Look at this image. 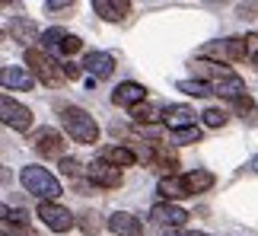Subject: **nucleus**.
<instances>
[{"mask_svg": "<svg viewBox=\"0 0 258 236\" xmlns=\"http://www.w3.org/2000/svg\"><path fill=\"white\" fill-rule=\"evenodd\" d=\"M61 122H64L67 137H74L77 144H96V141H99V125H96V118L89 115L86 109H80V105H67V109L61 112Z\"/></svg>", "mask_w": 258, "mask_h": 236, "instance_id": "obj_1", "label": "nucleus"}, {"mask_svg": "<svg viewBox=\"0 0 258 236\" xmlns=\"http://www.w3.org/2000/svg\"><path fill=\"white\" fill-rule=\"evenodd\" d=\"M19 182H23V189L29 195H35L38 201H54L57 195H61V182H57L48 169H42V166H23Z\"/></svg>", "mask_w": 258, "mask_h": 236, "instance_id": "obj_2", "label": "nucleus"}, {"mask_svg": "<svg viewBox=\"0 0 258 236\" xmlns=\"http://www.w3.org/2000/svg\"><path fill=\"white\" fill-rule=\"evenodd\" d=\"M26 64L35 71V77L42 80L45 86H51V90H57V86L67 83V74H64V64H57L48 51H42V48H26Z\"/></svg>", "mask_w": 258, "mask_h": 236, "instance_id": "obj_3", "label": "nucleus"}, {"mask_svg": "<svg viewBox=\"0 0 258 236\" xmlns=\"http://www.w3.org/2000/svg\"><path fill=\"white\" fill-rule=\"evenodd\" d=\"M38 217H42V223L51 233H67L74 227V214L64 208V204H57V201H38Z\"/></svg>", "mask_w": 258, "mask_h": 236, "instance_id": "obj_4", "label": "nucleus"}, {"mask_svg": "<svg viewBox=\"0 0 258 236\" xmlns=\"http://www.w3.org/2000/svg\"><path fill=\"white\" fill-rule=\"evenodd\" d=\"M86 179L99 185V189H118V185L124 182V175L121 169H118L115 163H108V160H93V166L86 169Z\"/></svg>", "mask_w": 258, "mask_h": 236, "instance_id": "obj_5", "label": "nucleus"}, {"mask_svg": "<svg viewBox=\"0 0 258 236\" xmlns=\"http://www.w3.org/2000/svg\"><path fill=\"white\" fill-rule=\"evenodd\" d=\"M0 112H4V125L13 128V131H29V128H32V112H29L23 102H16L13 96H4V99H0Z\"/></svg>", "mask_w": 258, "mask_h": 236, "instance_id": "obj_6", "label": "nucleus"}, {"mask_svg": "<svg viewBox=\"0 0 258 236\" xmlns=\"http://www.w3.org/2000/svg\"><path fill=\"white\" fill-rule=\"evenodd\" d=\"M29 144H32L35 153L42 156H54V160H61L64 156V137L54 131V128H42V131H35L29 137Z\"/></svg>", "mask_w": 258, "mask_h": 236, "instance_id": "obj_7", "label": "nucleus"}, {"mask_svg": "<svg viewBox=\"0 0 258 236\" xmlns=\"http://www.w3.org/2000/svg\"><path fill=\"white\" fill-rule=\"evenodd\" d=\"M150 220L169 230V227H185L191 217H188L185 208H178V204H172V201H163V204H156V208L150 211Z\"/></svg>", "mask_w": 258, "mask_h": 236, "instance_id": "obj_8", "label": "nucleus"}, {"mask_svg": "<svg viewBox=\"0 0 258 236\" xmlns=\"http://www.w3.org/2000/svg\"><path fill=\"white\" fill-rule=\"evenodd\" d=\"M112 102L118 105V109H137L141 102H147V90L141 83H118L115 93H112Z\"/></svg>", "mask_w": 258, "mask_h": 236, "instance_id": "obj_9", "label": "nucleus"}, {"mask_svg": "<svg viewBox=\"0 0 258 236\" xmlns=\"http://www.w3.org/2000/svg\"><path fill=\"white\" fill-rule=\"evenodd\" d=\"M105 227L112 230L115 236H141V233H144V223L137 220L134 214H127V211H115V214H108Z\"/></svg>", "mask_w": 258, "mask_h": 236, "instance_id": "obj_10", "label": "nucleus"}, {"mask_svg": "<svg viewBox=\"0 0 258 236\" xmlns=\"http://www.w3.org/2000/svg\"><path fill=\"white\" fill-rule=\"evenodd\" d=\"M83 67L89 71V77H96V80H105V77H112V71H115V57L105 54V51H89L86 61H83Z\"/></svg>", "mask_w": 258, "mask_h": 236, "instance_id": "obj_11", "label": "nucleus"}, {"mask_svg": "<svg viewBox=\"0 0 258 236\" xmlns=\"http://www.w3.org/2000/svg\"><path fill=\"white\" fill-rule=\"evenodd\" d=\"M93 10L108 23H118L131 13V0H93Z\"/></svg>", "mask_w": 258, "mask_h": 236, "instance_id": "obj_12", "label": "nucleus"}, {"mask_svg": "<svg viewBox=\"0 0 258 236\" xmlns=\"http://www.w3.org/2000/svg\"><path fill=\"white\" fill-rule=\"evenodd\" d=\"M0 80H4L7 90H32L35 86L32 74L23 71V67H4V71H0Z\"/></svg>", "mask_w": 258, "mask_h": 236, "instance_id": "obj_13", "label": "nucleus"}, {"mask_svg": "<svg viewBox=\"0 0 258 236\" xmlns=\"http://www.w3.org/2000/svg\"><path fill=\"white\" fill-rule=\"evenodd\" d=\"M195 109H188V105H169V109L163 112V122L169 125V131H175V128H188L195 125Z\"/></svg>", "mask_w": 258, "mask_h": 236, "instance_id": "obj_14", "label": "nucleus"}, {"mask_svg": "<svg viewBox=\"0 0 258 236\" xmlns=\"http://www.w3.org/2000/svg\"><path fill=\"white\" fill-rule=\"evenodd\" d=\"M150 163H153V166H160L163 172H175V169H178L175 153H172V150H166L160 141H153V144H150Z\"/></svg>", "mask_w": 258, "mask_h": 236, "instance_id": "obj_15", "label": "nucleus"}, {"mask_svg": "<svg viewBox=\"0 0 258 236\" xmlns=\"http://www.w3.org/2000/svg\"><path fill=\"white\" fill-rule=\"evenodd\" d=\"M214 86V96H223V99H239V96H245V83H242V77H226V80H217L211 83Z\"/></svg>", "mask_w": 258, "mask_h": 236, "instance_id": "obj_16", "label": "nucleus"}, {"mask_svg": "<svg viewBox=\"0 0 258 236\" xmlns=\"http://www.w3.org/2000/svg\"><path fill=\"white\" fill-rule=\"evenodd\" d=\"M160 195L166 201H178V198H191L185 189V179L182 175H166V179H160Z\"/></svg>", "mask_w": 258, "mask_h": 236, "instance_id": "obj_17", "label": "nucleus"}, {"mask_svg": "<svg viewBox=\"0 0 258 236\" xmlns=\"http://www.w3.org/2000/svg\"><path fill=\"white\" fill-rule=\"evenodd\" d=\"M211 54H223L230 61H245L249 57V45H245V38H226L220 48H211Z\"/></svg>", "mask_w": 258, "mask_h": 236, "instance_id": "obj_18", "label": "nucleus"}, {"mask_svg": "<svg viewBox=\"0 0 258 236\" xmlns=\"http://www.w3.org/2000/svg\"><path fill=\"white\" fill-rule=\"evenodd\" d=\"M10 35H13L16 42H23V45L38 42V26L32 23V19H26V16H16V23L10 26Z\"/></svg>", "mask_w": 258, "mask_h": 236, "instance_id": "obj_19", "label": "nucleus"}, {"mask_svg": "<svg viewBox=\"0 0 258 236\" xmlns=\"http://www.w3.org/2000/svg\"><path fill=\"white\" fill-rule=\"evenodd\" d=\"M191 71L198 74V77H204V80H211V83H217V80H226V77H233V71L230 67H223V64H214V61H195V67Z\"/></svg>", "mask_w": 258, "mask_h": 236, "instance_id": "obj_20", "label": "nucleus"}, {"mask_svg": "<svg viewBox=\"0 0 258 236\" xmlns=\"http://www.w3.org/2000/svg\"><path fill=\"white\" fill-rule=\"evenodd\" d=\"M182 179H185L188 195H201V192H207V189L214 185V172H207V169H195V172L182 175Z\"/></svg>", "mask_w": 258, "mask_h": 236, "instance_id": "obj_21", "label": "nucleus"}, {"mask_svg": "<svg viewBox=\"0 0 258 236\" xmlns=\"http://www.w3.org/2000/svg\"><path fill=\"white\" fill-rule=\"evenodd\" d=\"M102 160H108V163H115V166H134L141 156H137L131 147H124V144H118V147H108V150L102 153Z\"/></svg>", "mask_w": 258, "mask_h": 236, "instance_id": "obj_22", "label": "nucleus"}, {"mask_svg": "<svg viewBox=\"0 0 258 236\" xmlns=\"http://www.w3.org/2000/svg\"><path fill=\"white\" fill-rule=\"evenodd\" d=\"M175 90H182L185 96H195V99H204V96H214V86L204 80H178Z\"/></svg>", "mask_w": 258, "mask_h": 236, "instance_id": "obj_23", "label": "nucleus"}, {"mask_svg": "<svg viewBox=\"0 0 258 236\" xmlns=\"http://www.w3.org/2000/svg\"><path fill=\"white\" fill-rule=\"evenodd\" d=\"M172 141H175V144H198V141H201V131H198L195 125L175 128V131H172Z\"/></svg>", "mask_w": 258, "mask_h": 236, "instance_id": "obj_24", "label": "nucleus"}, {"mask_svg": "<svg viewBox=\"0 0 258 236\" xmlns=\"http://www.w3.org/2000/svg\"><path fill=\"white\" fill-rule=\"evenodd\" d=\"M80 230H83L86 236H96L99 230H102V223H99V214H96V211H83V214H80Z\"/></svg>", "mask_w": 258, "mask_h": 236, "instance_id": "obj_25", "label": "nucleus"}, {"mask_svg": "<svg viewBox=\"0 0 258 236\" xmlns=\"http://www.w3.org/2000/svg\"><path fill=\"white\" fill-rule=\"evenodd\" d=\"M134 122L137 125H150V122H163V118H160V112H156L153 109V105H137V109H134Z\"/></svg>", "mask_w": 258, "mask_h": 236, "instance_id": "obj_26", "label": "nucleus"}, {"mask_svg": "<svg viewBox=\"0 0 258 236\" xmlns=\"http://www.w3.org/2000/svg\"><path fill=\"white\" fill-rule=\"evenodd\" d=\"M201 118H204V125H207V128H223L226 122H230V115H226L223 109H207Z\"/></svg>", "mask_w": 258, "mask_h": 236, "instance_id": "obj_27", "label": "nucleus"}, {"mask_svg": "<svg viewBox=\"0 0 258 236\" xmlns=\"http://www.w3.org/2000/svg\"><path fill=\"white\" fill-rule=\"evenodd\" d=\"M64 38H67V32L54 26V29H45V32H42V45H45V48H57Z\"/></svg>", "mask_w": 258, "mask_h": 236, "instance_id": "obj_28", "label": "nucleus"}, {"mask_svg": "<svg viewBox=\"0 0 258 236\" xmlns=\"http://www.w3.org/2000/svg\"><path fill=\"white\" fill-rule=\"evenodd\" d=\"M4 236H38L29 223H4Z\"/></svg>", "mask_w": 258, "mask_h": 236, "instance_id": "obj_29", "label": "nucleus"}, {"mask_svg": "<svg viewBox=\"0 0 258 236\" xmlns=\"http://www.w3.org/2000/svg\"><path fill=\"white\" fill-rule=\"evenodd\" d=\"M80 48H83V42H80V38H77V35H67V38H64V42H61V45H57V51H61V54H67V57H71V54H77V51H80Z\"/></svg>", "mask_w": 258, "mask_h": 236, "instance_id": "obj_30", "label": "nucleus"}, {"mask_svg": "<svg viewBox=\"0 0 258 236\" xmlns=\"http://www.w3.org/2000/svg\"><path fill=\"white\" fill-rule=\"evenodd\" d=\"M61 172H64V175H71V179H74V175H80L83 169H80V163H77L74 156H61Z\"/></svg>", "mask_w": 258, "mask_h": 236, "instance_id": "obj_31", "label": "nucleus"}, {"mask_svg": "<svg viewBox=\"0 0 258 236\" xmlns=\"http://www.w3.org/2000/svg\"><path fill=\"white\" fill-rule=\"evenodd\" d=\"M236 13H239L242 19H255V16H258V0H242Z\"/></svg>", "mask_w": 258, "mask_h": 236, "instance_id": "obj_32", "label": "nucleus"}, {"mask_svg": "<svg viewBox=\"0 0 258 236\" xmlns=\"http://www.w3.org/2000/svg\"><path fill=\"white\" fill-rule=\"evenodd\" d=\"M74 4H77V0H45L48 10H71Z\"/></svg>", "mask_w": 258, "mask_h": 236, "instance_id": "obj_33", "label": "nucleus"}, {"mask_svg": "<svg viewBox=\"0 0 258 236\" xmlns=\"http://www.w3.org/2000/svg\"><path fill=\"white\" fill-rule=\"evenodd\" d=\"M245 45H249V61L258 54V32H252V35H245Z\"/></svg>", "mask_w": 258, "mask_h": 236, "instance_id": "obj_34", "label": "nucleus"}, {"mask_svg": "<svg viewBox=\"0 0 258 236\" xmlns=\"http://www.w3.org/2000/svg\"><path fill=\"white\" fill-rule=\"evenodd\" d=\"M233 105H236L239 112H249V109H252V99H249V93H245V96H239V99H233Z\"/></svg>", "mask_w": 258, "mask_h": 236, "instance_id": "obj_35", "label": "nucleus"}, {"mask_svg": "<svg viewBox=\"0 0 258 236\" xmlns=\"http://www.w3.org/2000/svg\"><path fill=\"white\" fill-rule=\"evenodd\" d=\"M64 74H67V80H77V77H80V67L67 61V64H64Z\"/></svg>", "mask_w": 258, "mask_h": 236, "instance_id": "obj_36", "label": "nucleus"}, {"mask_svg": "<svg viewBox=\"0 0 258 236\" xmlns=\"http://www.w3.org/2000/svg\"><path fill=\"white\" fill-rule=\"evenodd\" d=\"M163 236H188V233H182V230H178V227H169V230H166Z\"/></svg>", "mask_w": 258, "mask_h": 236, "instance_id": "obj_37", "label": "nucleus"}, {"mask_svg": "<svg viewBox=\"0 0 258 236\" xmlns=\"http://www.w3.org/2000/svg\"><path fill=\"white\" fill-rule=\"evenodd\" d=\"M252 169H255V172H258V156H252Z\"/></svg>", "mask_w": 258, "mask_h": 236, "instance_id": "obj_38", "label": "nucleus"}, {"mask_svg": "<svg viewBox=\"0 0 258 236\" xmlns=\"http://www.w3.org/2000/svg\"><path fill=\"white\" fill-rule=\"evenodd\" d=\"M188 236H207V233H201V230H195V233H188Z\"/></svg>", "mask_w": 258, "mask_h": 236, "instance_id": "obj_39", "label": "nucleus"}, {"mask_svg": "<svg viewBox=\"0 0 258 236\" xmlns=\"http://www.w3.org/2000/svg\"><path fill=\"white\" fill-rule=\"evenodd\" d=\"M252 64H255V67H258V54H255V57H252Z\"/></svg>", "mask_w": 258, "mask_h": 236, "instance_id": "obj_40", "label": "nucleus"}, {"mask_svg": "<svg viewBox=\"0 0 258 236\" xmlns=\"http://www.w3.org/2000/svg\"><path fill=\"white\" fill-rule=\"evenodd\" d=\"M4 4H10V0H4Z\"/></svg>", "mask_w": 258, "mask_h": 236, "instance_id": "obj_41", "label": "nucleus"}]
</instances>
